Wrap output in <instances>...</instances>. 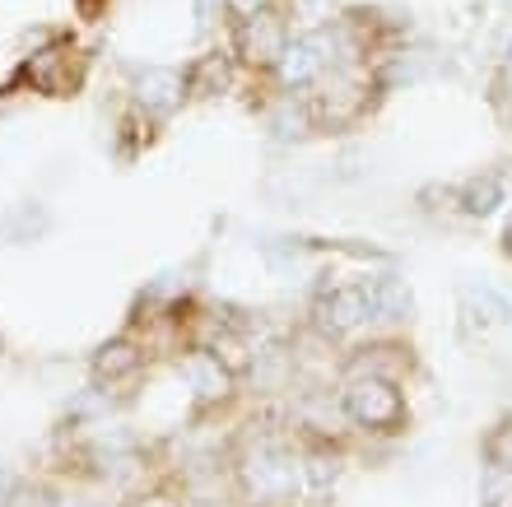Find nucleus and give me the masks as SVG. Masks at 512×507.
I'll return each mask as SVG.
<instances>
[{"instance_id": "obj_1", "label": "nucleus", "mask_w": 512, "mask_h": 507, "mask_svg": "<svg viewBox=\"0 0 512 507\" xmlns=\"http://www.w3.org/2000/svg\"><path fill=\"white\" fill-rule=\"evenodd\" d=\"M80 70H84L80 47L70 38H61V42H52V47H42V52L28 56L24 70H19V80H24L28 89H38V94L66 98L70 89L80 84Z\"/></svg>"}, {"instance_id": "obj_2", "label": "nucleus", "mask_w": 512, "mask_h": 507, "mask_svg": "<svg viewBox=\"0 0 512 507\" xmlns=\"http://www.w3.org/2000/svg\"><path fill=\"white\" fill-rule=\"evenodd\" d=\"M289 47V33H284V19L275 10H256L247 19H238V52H243L247 66H275Z\"/></svg>"}, {"instance_id": "obj_3", "label": "nucleus", "mask_w": 512, "mask_h": 507, "mask_svg": "<svg viewBox=\"0 0 512 507\" xmlns=\"http://www.w3.org/2000/svg\"><path fill=\"white\" fill-rule=\"evenodd\" d=\"M224 5H229V14H233V19H247V14L266 10L270 0H224Z\"/></svg>"}]
</instances>
